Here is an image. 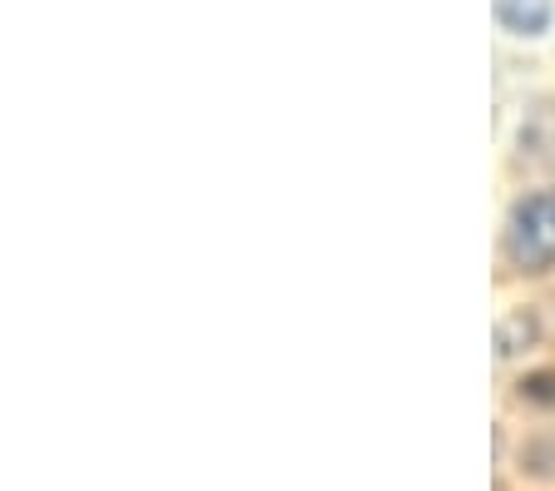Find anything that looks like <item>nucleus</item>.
<instances>
[{
	"label": "nucleus",
	"instance_id": "f257e3e1",
	"mask_svg": "<svg viewBox=\"0 0 555 491\" xmlns=\"http://www.w3.org/2000/svg\"><path fill=\"white\" fill-rule=\"evenodd\" d=\"M506 258L516 273L555 269V189H535L506 214Z\"/></svg>",
	"mask_w": 555,
	"mask_h": 491
},
{
	"label": "nucleus",
	"instance_id": "f03ea898",
	"mask_svg": "<svg viewBox=\"0 0 555 491\" xmlns=\"http://www.w3.org/2000/svg\"><path fill=\"white\" fill-rule=\"evenodd\" d=\"M551 15H555L551 0H496V21L511 36H545Z\"/></svg>",
	"mask_w": 555,
	"mask_h": 491
},
{
	"label": "nucleus",
	"instance_id": "7ed1b4c3",
	"mask_svg": "<svg viewBox=\"0 0 555 491\" xmlns=\"http://www.w3.org/2000/svg\"><path fill=\"white\" fill-rule=\"evenodd\" d=\"M531 338H535V323H531L526 313H516V318H506V323H501V333H496V352H501V358H511V352H520Z\"/></svg>",
	"mask_w": 555,
	"mask_h": 491
}]
</instances>
